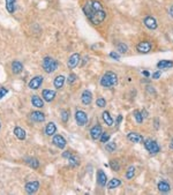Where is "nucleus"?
<instances>
[{"mask_svg":"<svg viewBox=\"0 0 173 195\" xmlns=\"http://www.w3.org/2000/svg\"><path fill=\"white\" fill-rule=\"evenodd\" d=\"M83 12L94 24H100L106 18L103 5L98 0H88L83 6Z\"/></svg>","mask_w":173,"mask_h":195,"instance_id":"f257e3e1","label":"nucleus"},{"mask_svg":"<svg viewBox=\"0 0 173 195\" xmlns=\"http://www.w3.org/2000/svg\"><path fill=\"white\" fill-rule=\"evenodd\" d=\"M118 83V75L114 72H106L100 78V86L104 88H112Z\"/></svg>","mask_w":173,"mask_h":195,"instance_id":"f03ea898","label":"nucleus"},{"mask_svg":"<svg viewBox=\"0 0 173 195\" xmlns=\"http://www.w3.org/2000/svg\"><path fill=\"white\" fill-rule=\"evenodd\" d=\"M43 68L46 73H53L58 70V61L51 57H45L43 59Z\"/></svg>","mask_w":173,"mask_h":195,"instance_id":"7ed1b4c3","label":"nucleus"},{"mask_svg":"<svg viewBox=\"0 0 173 195\" xmlns=\"http://www.w3.org/2000/svg\"><path fill=\"white\" fill-rule=\"evenodd\" d=\"M144 147H146V149H147L151 155H155L157 152H159V146H158V143L151 139L144 140Z\"/></svg>","mask_w":173,"mask_h":195,"instance_id":"20e7f679","label":"nucleus"},{"mask_svg":"<svg viewBox=\"0 0 173 195\" xmlns=\"http://www.w3.org/2000/svg\"><path fill=\"white\" fill-rule=\"evenodd\" d=\"M75 120L78 122V126H84L88 122V117H86V113L84 111L78 110L75 112Z\"/></svg>","mask_w":173,"mask_h":195,"instance_id":"39448f33","label":"nucleus"},{"mask_svg":"<svg viewBox=\"0 0 173 195\" xmlns=\"http://www.w3.org/2000/svg\"><path fill=\"white\" fill-rule=\"evenodd\" d=\"M26 192L27 193H29V194H34L36 192L38 191L39 188V182L38 181H30V182H27L26 186Z\"/></svg>","mask_w":173,"mask_h":195,"instance_id":"423d86ee","label":"nucleus"},{"mask_svg":"<svg viewBox=\"0 0 173 195\" xmlns=\"http://www.w3.org/2000/svg\"><path fill=\"white\" fill-rule=\"evenodd\" d=\"M52 142L53 144L58 147L59 149H64L66 147V140L65 138H62L61 135H54L53 139H52Z\"/></svg>","mask_w":173,"mask_h":195,"instance_id":"0eeeda50","label":"nucleus"},{"mask_svg":"<svg viewBox=\"0 0 173 195\" xmlns=\"http://www.w3.org/2000/svg\"><path fill=\"white\" fill-rule=\"evenodd\" d=\"M143 23H144V26L149 28V29H151V30H155L156 28H157V20L155 18H152V16H147V18H144L143 20Z\"/></svg>","mask_w":173,"mask_h":195,"instance_id":"6e6552de","label":"nucleus"},{"mask_svg":"<svg viewBox=\"0 0 173 195\" xmlns=\"http://www.w3.org/2000/svg\"><path fill=\"white\" fill-rule=\"evenodd\" d=\"M78 62H80V54L78 53H74V54H72V56L69 57L68 59V64H67L68 68H70V70L75 68L78 65Z\"/></svg>","mask_w":173,"mask_h":195,"instance_id":"1a4fd4ad","label":"nucleus"},{"mask_svg":"<svg viewBox=\"0 0 173 195\" xmlns=\"http://www.w3.org/2000/svg\"><path fill=\"white\" fill-rule=\"evenodd\" d=\"M136 50H137L140 53H148L150 52V50H151V44L149 43V42H141V43H138V45L136 46Z\"/></svg>","mask_w":173,"mask_h":195,"instance_id":"9d476101","label":"nucleus"},{"mask_svg":"<svg viewBox=\"0 0 173 195\" xmlns=\"http://www.w3.org/2000/svg\"><path fill=\"white\" fill-rule=\"evenodd\" d=\"M42 83H43V76H40V75L35 76L30 82H29V88H30V89H34V90L35 89H38V88L42 86Z\"/></svg>","mask_w":173,"mask_h":195,"instance_id":"9b49d317","label":"nucleus"},{"mask_svg":"<svg viewBox=\"0 0 173 195\" xmlns=\"http://www.w3.org/2000/svg\"><path fill=\"white\" fill-rule=\"evenodd\" d=\"M97 182L102 187L105 186L106 182H108V177H106V174H105V172H104L103 170H98L97 171Z\"/></svg>","mask_w":173,"mask_h":195,"instance_id":"f8f14e48","label":"nucleus"},{"mask_svg":"<svg viewBox=\"0 0 173 195\" xmlns=\"http://www.w3.org/2000/svg\"><path fill=\"white\" fill-rule=\"evenodd\" d=\"M102 133H103V130H102V127H100L99 125L94 126V127L90 129V135L94 140L100 139V135H102Z\"/></svg>","mask_w":173,"mask_h":195,"instance_id":"ddd939ff","label":"nucleus"},{"mask_svg":"<svg viewBox=\"0 0 173 195\" xmlns=\"http://www.w3.org/2000/svg\"><path fill=\"white\" fill-rule=\"evenodd\" d=\"M30 118H31V120L35 122H43L44 120H45V116H44V113L40 112V111L31 112Z\"/></svg>","mask_w":173,"mask_h":195,"instance_id":"4468645a","label":"nucleus"},{"mask_svg":"<svg viewBox=\"0 0 173 195\" xmlns=\"http://www.w3.org/2000/svg\"><path fill=\"white\" fill-rule=\"evenodd\" d=\"M42 96H43L44 100L51 102V100H53L54 97H56V91L50 90V89H44V90L42 91Z\"/></svg>","mask_w":173,"mask_h":195,"instance_id":"2eb2a0df","label":"nucleus"},{"mask_svg":"<svg viewBox=\"0 0 173 195\" xmlns=\"http://www.w3.org/2000/svg\"><path fill=\"white\" fill-rule=\"evenodd\" d=\"M91 100H92V94H91L89 90L83 91L82 96H81V102H82L84 105H90Z\"/></svg>","mask_w":173,"mask_h":195,"instance_id":"dca6fc26","label":"nucleus"},{"mask_svg":"<svg viewBox=\"0 0 173 195\" xmlns=\"http://www.w3.org/2000/svg\"><path fill=\"white\" fill-rule=\"evenodd\" d=\"M6 2V9L9 14L15 13V9H16V0H5Z\"/></svg>","mask_w":173,"mask_h":195,"instance_id":"f3484780","label":"nucleus"},{"mask_svg":"<svg viewBox=\"0 0 173 195\" xmlns=\"http://www.w3.org/2000/svg\"><path fill=\"white\" fill-rule=\"evenodd\" d=\"M157 188H158V191L160 193H169L170 189H171V186H170V184L167 181H159L158 182V185H157Z\"/></svg>","mask_w":173,"mask_h":195,"instance_id":"a211bd4d","label":"nucleus"},{"mask_svg":"<svg viewBox=\"0 0 173 195\" xmlns=\"http://www.w3.org/2000/svg\"><path fill=\"white\" fill-rule=\"evenodd\" d=\"M127 139L129 140L130 142L137 143V142H141V141L143 140V138L140 134H138V133H135V132H130L129 134L127 135Z\"/></svg>","mask_w":173,"mask_h":195,"instance_id":"6ab92c4d","label":"nucleus"},{"mask_svg":"<svg viewBox=\"0 0 173 195\" xmlns=\"http://www.w3.org/2000/svg\"><path fill=\"white\" fill-rule=\"evenodd\" d=\"M57 132V126L54 122H49L46 127H45V134L48 136H52Z\"/></svg>","mask_w":173,"mask_h":195,"instance_id":"aec40b11","label":"nucleus"},{"mask_svg":"<svg viewBox=\"0 0 173 195\" xmlns=\"http://www.w3.org/2000/svg\"><path fill=\"white\" fill-rule=\"evenodd\" d=\"M23 70V65H22V62H20V61H13L12 62V72H13L14 74H20Z\"/></svg>","mask_w":173,"mask_h":195,"instance_id":"412c9836","label":"nucleus"},{"mask_svg":"<svg viewBox=\"0 0 173 195\" xmlns=\"http://www.w3.org/2000/svg\"><path fill=\"white\" fill-rule=\"evenodd\" d=\"M31 104L34 105L35 108H43L44 106V102H43V100L40 98V97H38V96H32L31 97Z\"/></svg>","mask_w":173,"mask_h":195,"instance_id":"4be33fe9","label":"nucleus"},{"mask_svg":"<svg viewBox=\"0 0 173 195\" xmlns=\"http://www.w3.org/2000/svg\"><path fill=\"white\" fill-rule=\"evenodd\" d=\"M64 83H65V76L64 75H58L53 81V84L57 89H60V88L64 87Z\"/></svg>","mask_w":173,"mask_h":195,"instance_id":"5701e85b","label":"nucleus"},{"mask_svg":"<svg viewBox=\"0 0 173 195\" xmlns=\"http://www.w3.org/2000/svg\"><path fill=\"white\" fill-rule=\"evenodd\" d=\"M14 134H15V136H16L19 140H24L26 139V130L22 129L21 127H15L14 128Z\"/></svg>","mask_w":173,"mask_h":195,"instance_id":"b1692460","label":"nucleus"},{"mask_svg":"<svg viewBox=\"0 0 173 195\" xmlns=\"http://www.w3.org/2000/svg\"><path fill=\"white\" fill-rule=\"evenodd\" d=\"M24 162H26L27 164L29 165L30 167H32V169H38L39 162L36 159V158H34V157H28V158L24 159Z\"/></svg>","mask_w":173,"mask_h":195,"instance_id":"393cba45","label":"nucleus"},{"mask_svg":"<svg viewBox=\"0 0 173 195\" xmlns=\"http://www.w3.org/2000/svg\"><path fill=\"white\" fill-rule=\"evenodd\" d=\"M121 185V180L118 179V178H113L111 179L108 184V189H114V188H118V187Z\"/></svg>","mask_w":173,"mask_h":195,"instance_id":"a878e982","label":"nucleus"},{"mask_svg":"<svg viewBox=\"0 0 173 195\" xmlns=\"http://www.w3.org/2000/svg\"><path fill=\"white\" fill-rule=\"evenodd\" d=\"M171 67H173V61L170 60H160L157 64V68H160V70H163V68H171Z\"/></svg>","mask_w":173,"mask_h":195,"instance_id":"bb28decb","label":"nucleus"},{"mask_svg":"<svg viewBox=\"0 0 173 195\" xmlns=\"http://www.w3.org/2000/svg\"><path fill=\"white\" fill-rule=\"evenodd\" d=\"M102 117H103L104 122H105L108 126H112L113 125V119H112V117L110 116L108 111H104L103 114H102Z\"/></svg>","mask_w":173,"mask_h":195,"instance_id":"cd10ccee","label":"nucleus"},{"mask_svg":"<svg viewBox=\"0 0 173 195\" xmlns=\"http://www.w3.org/2000/svg\"><path fill=\"white\" fill-rule=\"evenodd\" d=\"M135 176V167L134 166H129L128 169H127V171H126V178L128 179V180H130V179H133Z\"/></svg>","mask_w":173,"mask_h":195,"instance_id":"c85d7f7f","label":"nucleus"},{"mask_svg":"<svg viewBox=\"0 0 173 195\" xmlns=\"http://www.w3.org/2000/svg\"><path fill=\"white\" fill-rule=\"evenodd\" d=\"M105 149H106L108 152L116 151V149H117V144H116V142H110V141H108V142L106 143V146H105Z\"/></svg>","mask_w":173,"mask_h":195,"instance_id":"c756f323","label":"nucleus"},{"mask_svg":"<svg viewBox=\"0 0 173 195\" xmlns=\"http://www.w3.org/2000/svg\"><path fill=\"white\" fill-rule=\"evenodd\" d=\"M117 49H118V52L121 53V54H125V53L128 51V46H127L126 44H124V43L118 44Z\"/></svg>","mask_w":173,"mask_h":195,"instance_id":"7c9ffc66","label":"nucleus"},{"mask_svg":"<svg viewBox=\"0 0 173 195\" xmlns=\"http://www.w3.org/2000/svg\"><path fill=\"white\" fill-rule=\"evenodd\" d=\"M68 160H69V165H70V166H78V163H80V158H78V156H74V155L72 157H69Z\"/></svg>","mask_w":173,"mask_h":195,"instance_id":"2f4dec72","label":"nucleus"},{"mask_svg":"<svg viewBox=\"0 0 173 195\" xmlns=\"http://www.w3.org/2000/svg\"><path fill=\"white\" fill-rule=\"evenodd\" d=\"M110 166L113 171H119L120 170V165H119V162L117 159H112L110 160Z\"/></svg>","mask_w":173,"mask_h":195,"instance_id":"473e14b6","label":"nucleus"},{"mask_svg":"<svg viewBox=\"0 0 173 195\" xmlns=\"http://www.w3.org/2000/svg\"><path fill=\"white\" fill-rule=\"evenodd\" d=\"M110 134L108 133H106V132H103L102 133V135H100V142H103V143H108V141H110Z\"/></svg>","mask_w":173,"mask_h":195,"instance_id":"72a5a7b5","label":"nucleus"},{"mask_svg":"<svg viewBox=\"0 0 173 195\" xmlns=\"http://www.w3.org/2000/svg\"><path fill=\"white\" fill-rule=\"evenodd\" d=\"M134 117H135V119H136V121L138 122V124H142V121H143V117H142V113L140 112V111H134Z\"/></svg>","mask_w":173,"mask_h":195,"instance_id":"f704fd0d","label":"nucleus"},{"mask_svg":"<svg viewBox=\"0 0 173 195\" xmlns=\"http://www.w3.org/2000/svg\"><path fill=\"white\" fill-rule=\"evenodd\" d=\"M68 118H69V112L67 110H62L61 111V119H62V121L67 122L68 121Z\"/></svg>","mask_w":173,"mask_h":195,"instance_id":"c9c22d12","label":"nucleus"},{"mask_svg":"<svg viewBox=\"0 0 173 195\" xmlns=\"http://www.w3.org/2000/svg\"><path fill=\"white\" fill-rule=\"evenodd\" d=\"M96 105H97L98 108H104V106L106 105V100L100 97V98H98V100H96Z\"/></svg>","mask_w":173,"mask_h":195,"instance_id":"e433bc0d","label":"nucleus"},{"mask_svg":"<svg viewBox=\"0 0 173 195\" xmlns=\"http://www.w3.org/2000/svg\"><path fill=\"white\" fill-rule=\"evenodd\" d=\"M75 81H76V75H75L74 73H70L69 74L68 78H67V82H68V84H73Z\"/></svg>","mask_w":173,"mask_h":195,"instance_id":"4c0bfd02","label":"nucleus"},{"mask_svg":"<svg viewBox=\"0 0 173 195\" xmlns=\"http://www.w3.org/2000/svg\"><path fill=\"white\" fill-rule=\"evenodd\" d=\"M7 92H8V90H7L5 87L0 88V100H1V98H4L5 96L7 95Z\"/></svg>","mask_w":173,"mask_h":195,"instance_id":"58836bf2","label":"nucleus"},{"mask_svg":"<svg viewBox=\"0 0 173 195\" xmlns=\"http://www.w3.org/2000/svg\"><path fill=\"white\" fill-rule=\"evenodd\" d=\"M73 156V154H72V151H69V150H67V151L62 152V158H66V159H68L69 157Z\"/></svg>","mask_w":173,"mask_h":195,"instance_id":"ea45409f","label":"nucleus"},{"mask_svg":"<svg viewBox=\"0 0 173 195\" xmlns=\"http://www.w3.org/2000/svg\"><path fill=\"white\" fill-rule=\"evenodd\" d=\"M110 57L112 59H114V60H119L120 59V57H119V54L117 52H110Z\"/></svg>","mask_w":173,"mask_h":195,"instance_id":"a19ab883","label":"nucleus"},{"mask_svg":"<svg viewBox=\"0 0 173 195\" xmlns=\"http://www.w3.org/2000/svg\"><path fill=\"white\" fill-rule=\"evenodd\" d=\"M160 75H162V73H160L159 70L158 72H155V73L152 74V78H155V80H157V78H160Z\"/></svg>","mask_w":173,"mask_h":195,"instance_id":"79ce46f5","label":"nucleus"},{"mask_svg":"<svg viewBox=\"0 0 173 195\" xmlns=\"http://www.w3.org/2000/svg\"><path fill=\"white\" fill-rule=\"evenodd\" d=\"M141 113H142V117H143V119H144V118H147V117H148V111H147V110H143V111H142V112H141Z\"/></svg>","mask_w":173,"mask_h":195,"instance_id":"37998d69","label":"nucleus"},{"mask_svg":"<svg viewBox=\"0 0 173 195\" xmlns=\"http://www.w3.org/2000/svg\"><path fill=\"white\" fill-rule=\"evenodd\" d=\"M170 16H171V18H173V5L171 6V7H170Z\"/></svg>","mask_w":173,"mask_h":195,"instance_id":"c03bdc74","label":"nucleus"},{"mask_svg":"<svg viewBox=\"0 0 173 195\" xmlns=\"http://www.w3.org/2000/svg\"><path fill=\"white\" fill-rule=\"evenodd\" d=\"M142 74H143V75H144V76H146V78H148V76L150 75V74H149V72H148V70H143Z\"/></svg>","mask_w":173,"mask_h":195,"instance_id":"a18cd8bd","label":"nucleus"},{"mask_svg":"<svg viewBox=\"0 0 173 195\" xmlns=\"http://www.w3.org/2000/svg\"><path fill=\"white\" fill-rule=\"evenodd\" d=\"M121 119H122V117H121V116H119V118L117 119V125H119V124H120Z\"/></svg>","mask_w":173,"mask_h":195,"instance_id":"49530a36","label":"nucleus"},{"mask_svg":"<svg viewBox=\"0 0 173 195\" xmlns=\"http://www.w3.org/2000/svg\"><path fill=\"white\" fill-rule=\"evenodd\" d=\"M170 149H172L173 150V140L171 141V143H170Z\"/></svg>","mask_w":173,"mask_h":195,"instance_id":"de8ad7c7","label":"nucleus"},{"mask_svg":"<svg viewBox=\"0 0 173 195\" xmlns=\"http://www.w3.org/2000/svg\"><path fill=\"white\" fill-rule=\"evenodd\" d=\"M0 129H1V122H0Z\"/></svg>","mask_w":173,"mask_h":195,"instance_id":"09e8293b","label":"nucleus"}]
</instances>
